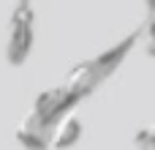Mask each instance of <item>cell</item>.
<instances>
[{
    "label": "cell",
    "instance_id": "cell-2",
    "mask_svg": "<svg viewBox=\"0 0 155 150\" xmlns=\"http://www.w3.org/2000/svg\"><path fill=\"white\" fill-rule=\"evenodd\" d=\"M25 0H0V49H19Z\"/></svg>",
    "mask_w": 155,
    "mask_h": 150
},
{
    "label": "cell",
    "instance_id": "cell-1",
    "mask_svg": "<svg viewBox=\"0 0 155 150\" xmlns=\"http://www.w3.org/2000/svg\"><path fill=\"white\" fill-rule=\"evenodd\" d=\"M155 0H25L19 49L54 79H82L114 63L150 27Z\"/></svg>",
    "mask_w": 155,
    "mask_h": 150
}]
</instances>
